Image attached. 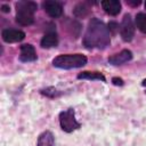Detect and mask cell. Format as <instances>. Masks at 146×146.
<instances>
[{
  "label": "cell",
  "mask_w": 146,
  "mask_h": 146,
  "mask_svg": "<svg viewBox=\"0 0 146 146\" xmlns=\"http://www.w3.org/2000/svg\"><path fill=\"white\" fill-rule=\"evenodd\" d=\"M110 30L99 19L92 18L87 27L83 43L87 48L104 49L110 44Z\"/></svg>",
  "instance_id": "cell-1"
},
{
  "label": "cell",
  "mask_w": 146,
  "mask_h": 146,
  "mask_svg": "<svg viewBox=\"0 0 146 146\" xmlns=\"http://www.w3.org/2000/svg\"><path fill=\"white\" fill-rule=\"evenodd\" d=\"M38 6L33 1H18L16 3V22L23 26L31 25L34 21V13Z\"/></svg>",
  "instance_id": "cell-2"
},
{
  "label": "cell",
  "mask_w": 146,
  "mask_h": 146,
  "mask_svg": "<svg viewBox=\"0 0 146 146\" xmlns=\"http://www.w3.org/2000/svg\"><path fill=\"white\" fill-rule=\"evenodd\" d=\"M87 64V57L82 54H66L59 55L52 59V65L58 68L71 70L82 67Z\"/></svg>",
  "instance_id": "cell-3"
},
{
  "label": "cell",
  "mask_w": 146,
  "mask_h": 146,
  "mask_svg": "<svg viewBox=\"0 0 146 146\" xmlns=\"http://www.w3.org/2000/svg\"><path fill=\"white\" fill-rule=\"evenodd\" d=\"M59 124H60L62 130H64L65 132H72L81 127V124L75 119V112L73 108H68L66 111L60 112Z\"/></svg>",
  "instance_id": "cell-4"
},
{
  "label": "cell",
  "mask_w": 146,
  "mask_h": 146,
  "mask_svg": "<svg viewBox=\"0 0 146 146\" xmlns=\"http://www.w3.org/2000/svg\"><path fill=\"white\" fill-rule=\"evenodd\" d=\"M120 34H121L122 40L125 42L131 41L135 35V25L129 14H125L122 18V22L120 25Z\"/></svg>",
  "instance_id": "cell-5"
},
{
  "label": "cell",
  "mask_w": 146,
  "mask_h": 146,
  "mask_svg": "<svg viewBox=\"0 0 146 146\" xmlns=\"http://www.w3.org/2000/svg\"><path fill=\"white\" fill-rule=\"evenodd\" d=\"M2 40L8 43L19 42L25 38V33L21 30H14V29H6L1 33Z\"/></svg>",
  "instance_id": "cell-6"
},
{
  "label": "cell",
  "mask_w": 146,
  "mask_h": 146,
  "mask_svg": "<svg viewBox=\"0 0 146 146\" xmlns=\"http://www.w3.org/2000/svg\"><path fill=\"white\" fill-rule=\"evenodd\" d=\"M42 7L50 17H59L63 13V6L58 1H51V0L44 1L42 3Z\"/></svg>",
  "instance_id": "cell-7"
},
{
  "label": "cell",
  "mask_w": 146,
  "mask_h": 146,
  "mask_svg": "<svg viewBox=\"0 0 146 146\" xmlns=\"http://www.w3.org/2000/svg\"><path fill=\"white\" fill-rule=\"evenodd\" d=\"M131 58H132V52L128 49H124V50L111 56L108 58V63L112 64V65H121V64H124V63L129 62Z\"/></svg>",
  "instance_id": "cell-8"
},
{
  "label": "cell",
  "mask_w": 146,
  "mask_h": 146,
  "mask_svg": "<svg viewBox=\"0 0 146 146\" xmlns=\"http://www.w3.org/2000/svg\"><path fill=\"white\" fill-rule=\"evenodd\" d=\"M19 59L22 62H33L36 59V52L33 48V46L25 43L21 46V55Z\"/></svg>",
  "instance_id": "cell-9"
},
{
  "label": "cell",
  "mask_w": 146,
  "mask_h": 146,
  "mask_svg": "<svg viewBox=\"0 0 146 146\" xmlns=\"http://www.w3.org/2000/svg\"><path fill=\"white\" fill-rule=\"evenodd\" d=\"M102 7L107 14L112 16L117 15L121 10V3L117 0H104L102 2Z\"/></svg>",
  "instance_id": "cell-10"
},
{
  "label": "cell",
  "mask_w": 146,
  "mask_h": 146,
  "mask_svg": "<svg viewBox=\"0 0 146 146\" xmlns=\"http://www.w3.org/2000/svg\"><path fill=\"white\" fill-rule=\"evenodd\" d=\"M58 43V38L55 32H47L43 38L41 39V47L42 48H52L56 47Z\"/></svg>",
  "instance_id": "cell-11"
},
{
  "label": "cell",
  "mask_w": 146,
  "mask_h": 146,
  "mask_svg": "<svg viewBox=\"0 0 146 146\" xmlns=\"http://www.w3.org/2000/svg\"><path fill=\"white\" fill-rule=\"evenodd\" d=\"M54 143H55L54 135L47 130V131H43L39 136L36 146H54Z\"/></svg>",
  "instance_id": "cell-12"
},
{
  "label": "cell",
  "mask_w": 146,
  "mask_h": 146,
  "mask_svg": "<svg viewBox=\"0 0 146 146\" xmlns=\"http://www.w3.org/2000/svg\"><path fill=\"white\" fill-rule=\"evenodd\" d=\"M78 79H87V80H99V81H106L105 76L99 72H82L78 75Z\"/></svg>",
  "instance_id": "cell-13"
},
{
  "label": "cell",
  "mask_w": 146,
  "mask_h": 146,
  "mask_svg": "<svg viewBox=\"0 0 146 146\" xmlns=\"http://www.w3.org/2000/svg\"><path fill=\"white\" fill-rule=\"evenodd\" d=\"M136 26L143 32L146 33V14L139 13L136 16Z\"/></svg>",
  "instance_id": "cell-14"
},
{
  "label": "cell",
  "mask_w": 146,
  "mask_h": 146,
  "mask_svg": "<svg viewBox=\"0 0 146 146\" xmlns=\"http://www.w3.org/2000/svg\"><path fill=\"white\" fill-rule=\"evenodd\" d=\"M87 14V7L83 3H80L75 7L74 9V15L75 16H84Z\"/></svg>",
  "instance_id": "cell-15"
},
{
  "label": "cell",
  "mask_w": 146,
  "mask_h": 146,
  "mask_svg": "<svg viewBox=\"0 0 146 146\" xmlns=\"http://www.w3.org/2000/svg\"><path fill=\"white\" fill-rule=\"evenodd\" d=\"M112 82H113L115 86H122V84H123V80L120 79V78H113V79H112Z\"/></svg>",
  "instance_id": "cell-16"
},
{
  "label": "cell",
  "mask_w": 146,
  "mask_h": 146,
  "mask_svg": "<svg viewBox=\"0 0 146 146\" xmlns=\"http://www.w3.org/2000/svg\"><path fill=\"white\" fill-rule=\"evenodd\" d=\"M116 27H117V25H116V23H114V22H111V23L108 24V30H110V31H113V32H115Z\"/></svg>",
  "instance_id": "cell-17"
},
{
  "label": "cell",
  "mask_w": 146,
  "mask_h": 146,
  "mask_svg": "<svg viewBox=\"0 0 146 146\" xmlns=\"http://www.w3.org/2000/svg\"><path fill=\"white\" fill-rule=\"evenodd\" d=\"M127 3L128 5H130V6H138V5H140V1L139 0H127Z\"/></svg>",
  "instance_id": "cell-18"
},
{
  "label": "cell",
  "mask_w": 146,
  "mask_h": 146,
  "mask_svg": "<svg viewBox=\"0 0 146 146\" xmlns=\"http://www.w3.org/2000/svg\"><path fill=\"white\" fill-rule=\"evenodd\" d=\"M1 8H2V9H1V10H2V11H3V13H8V11H9V10H10V9H9V7H8V6H2V7H1Z\"/></svg>",
  "instance_id": "cell-19"
},
{
  "label": "cell",
  "mask_w": 146,
  "mask_h": 146,
  "mask_svg": "<svg viewBox=\"0 0 146 146\" xmlns=\"http://www.w3.org/2000/svg\"><path fill=\"white\" fill-rule=\"evenodd\" d=\"M141 86L146 87V79H144V80H143V82H141Z\"/></svg>",
  "instance_id": "cell-20"
},
{
  "label": "cell",
  "mask_w": 146,
  "mask_h": 146,
  "mask_svg": "<svg viewBox=\"0 0 146 146\" xmlns=\"http://www.w3.org/2000/svg\"><path fill=\"white\" fill-rule=\"evenodd\" d=\"M145 9H146V2H145Z\"/></svg>",
  "instance_id": "cell-21"
}]
</instances>
